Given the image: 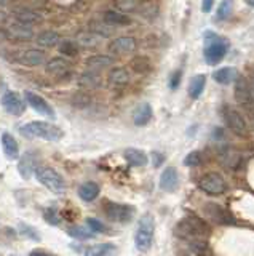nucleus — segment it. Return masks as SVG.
Instances as JSON below:
<instances>
[{
    "label": "nucleus",
    "instance_id": "nucleus-20",
    "mask_svg": "<svg viewBox=\"0 0 254 256\" xmlns=\"http://www.w3.org/2000/svg\"><path fill=\"white\" fill-rule=\"evenodd\" d=\"M0 142H2V150L6 158H10V160L19 158V144L10 133H6V132L2 133V136H0Z\"/></svg>",
    "mask_w": 254,
    "mask_h": 256
},
{
    "label": "nucleus",
    "instance_id": "nucleus-29",
    "mask_svg": "<svg viewBox=\"0 0 254 256\" xmlns=\"http://www.w3.org/2000/svg\"><path fill=\"white\" fill-rule=\"evenodd\" d=\"M238 77L240 76H238V70L235 68H222L213 74V78L221 85H230L232 82H237Z\"/></svg>",
    "mask_w": 254,
    "mask_h": 256
},
{
    "label": "nucleus",
    "instance_id": "nucleus-5",
    "mask_svg": "<svg viewBox=\"0 0 254 256\" xmlns=\"http://www.w3.org/2000/svg\"><path fill=\"white\" fill-rule=\"evenodd\" d=\"M35 178L42 186L54 192V194H62V192L66 190L64 178H62V176L51 166H38L35 172Z\"/></svg>",
    "mask_w": 254,
    "mask_h": 256
},
{
    "label": "nucleus",
    "instance_id": "nucleus-31",
    "mask_svg": "<svg viewBox=\"0 0 254 256\" xmlns=\"http://www.w3.org/2000/svg\"><path fill=\"white\" fill-rule=\"evenodd\" d=\"M205 86H206V76L205 74H198V76H195L192 80H190L189 94L192 96L194 100H198L202 96Z\"/></svg>",
    "mask_w": 254,
    "mask_h": 256
},
{
    "label": "nucleus",
    "instance_id": "nucleus-33",
    "mask_svg": "<svg viewBox=\"0 0 254 256\" xmlns=\"http://www.w3.org/2000/svg\"><path fill=\"white\" fill-rule=\"evenodd\" d=\"M91 32L94 34H98L101 38H106V37H110L114 34V28H110L109 24H106L104 21H91L90 22V28H88Z\"/></svg>",
    "mask_w": 254,
    "mask_h": 256
},
{
    "label": "nucleus",
    "instance_id": "nucleus-34",
    "mask_svg": "<svg viewBox=\"0 0 254 256\" xmlns=\"http://www.w3.org/2000/svg\"><path fill=\"white\" fill-rule=\"evenodd\" d=\"M115 246L112 244H98L91 245L85 250V256H106L109 252H114Z\"/></svg>",
    "mask_w": 254,
    "mask_h": 256
},
{
    "label": "nucleus",
    "instance_id": "nucleus-12",
    "mask_svg": "<svg viewBox=\"0 0 254 256\" xmlns=\"http://www.w3.org/2000/svg\"><path fill=\"white\" fill-rule=\"evenodd\" d=\"M16 62L22 64V66H40L46 61V53L43 50H37V48H29V50H22L19 53L14 54Z\"/></svg>",
    "mask_w": 254,
    "mask_h": 256
},
{
    "label": "nucleus",
    "instance_id": "nucleus-15",
    "mask_svg": "<svg viewBox=\"0 0 254 256\" xmlns=\"http://www.w3.org/2000/svg\"><path fill=\"white\" fill-rule=\"evenodd\" d=\"M102 21L109 24L110 28H125L131 24L130 16L122 13L120 10H117V8H109V10H106L104 14H102Z\"/></svg>",
    "mask_w": 254,
    "mask_h": 256
},
{
    "label": "nucleus",
    "instance_id": "nucleus-47",
    "mask_svg": "<svg viewBox=\"0 0 254 256\" xmlns=\"http://www.w3.org/2000/svg\"><path fill=\"white\" fill-rule=\"evenodd\" d=\"M213 5H214V2H211V0H208V2H203V4H202V10H203L205 13H210V12H211V8H213Z\"/></svg>",
    "mask_w": 254,
    "mask_h": 256
},
{
    "label": "nucleus",
    "instance_id": "nucleus-25",
    "mask_svg": "<svg viewBox=\"0 0 254 256\" xmlns=\"http://www.w3.org/2000/svg\"><path fill=\"white\" fill-rule=\"evenodd\" d=\"M179 184V174L174 166L165 168L160 176V188L163 190H174Z\"/></svg>",
    "mask_w": 254,
    "mask_h": 256
},
{
    "label": "nucleus",
    "instance_id": "nucleus-32",
    "mask_svg": "<svg viewBox=\"0 0 254 256\" xmlns=\"http://www.w3.org/2000/svg\"><path fill=\"white\" fill-rule=\"evenodd\" d=\"M130 66H131L133 72H136L139 76H144L150 70V61L146 58V56H136V58L131 60Z\"/></svg>",
    "mask_w": 254,
    "mask_h": 256
},
{
    "label": "nucleus",
    "instance_id": "nucleus-30",
    "mask_svg": "<svg viewBox=\"0 0 254 256\" xmlns=\"http://www.w3.org/2000/svg\"><path fill=\"white\" fill-rule=\"evenodd\" d=\"M123 157H125V160H126V162H128L131 166H144V165H147V162H149V158H147V156L144 154V152L139 150V149H134V148L126 149V150H125V154H123Z\"/></svg>",
    "mask_w": 254,
    "mask_h": 256
},
{
    "label": "nucleus",
    "instance_id": "nucleus-41",
    "mask_svg": "<svg viewBox=\"0 0 254 256\" xmlns=\"http://www.w3.org/2000/svg\"><path fill=\"white\" fill-rule=\"evenodd\" d=\"M232 8H234V5H232V2H229V0H224V2H221V4H219V10H218V16H216V18H218L219 21L227 20L229 16H230V13H232Z\"/></svg>",
    "mask_w": 254,
    "mask_h": 256
},
{
    "label": "nucleus",
    "instance_id": "nucleus-19",
    "mask_svg": "<svg viewBox=\"0 0 254 256\" xmlns=\"http://www.w3.org/2000/svg\"><path fill=\"white\" fill-rule=\"evenodd\" d=\"M5 34H6V37L14 38V40H30L34 37V30L30 26H26V24L14 22L6 28Z\"/></svg>",
    "mask_w": 254,
    "mask_h": 256
},
{
    "label": "nucleus",
    "instance_id": "nucleus-23",
    "mask_svg": "<svg viewBox=\"0 0 254 256\" xmlns=\"http://www.w3.org/2000/svg\"><path fill=\"white\" fill-rule=\"evenodd\" d=\"M205 213L210 216V218H213L216 222H221V224H227V222H232L234 218H232V214H230L226 208H222L219 206L218 204H208L205 208Z\"/></svg>",
    "mask_w": 254,
    "mask_h": 256
},
{
    "label": "nucleus",
    "instance_id": "nucleus-44",
    "mask_svg": "<svg viewBox=\"0 0 254 256\" xmlns=\"http://www.w3.org/2000/svg\"><path fill=\"white\" fill-rule=\"evenodd\" d=\"M72 102H74V106H77V108H86V106H90L91 98L88 94H85V93H78V94L74 96Z\"/></svg>",
    "mask_w": 254,
    "mask_h": 256
},
{
    "label": "nucleus",
    "instance_id": "nucleus-8",
    "mask_svg": "<svg viewBox=\"0 0 254 256\" xmlns=\"http://www.w3.org/2000/svg\"><path fill=\"white\" fill-rule=\"evenodd\" d=\"M234 96L235 101L238 104H242L246 109H253L254 108V93L251 90L250 80H246L245 77H238L235 82L234 88Z\"/></svg>",
    "mask_w": 254,
    "mask_h": 256
},
{
    "label": "nucleus",
    "instance_id": "nucleus-43",
    "mask_svg": "<svg viewBox=\"0 0 254 256\" xmlns=\"http://www.w3.org/2000/svg\"><path fill=\"white\" fill-rule=\"evenodd\" d=\"M206 248H208V244H205L203 240H194V242H190V250L197 253L198 256H205Z\"/></svg>",
    "mask_w": 254,
    "mask_h": 256
},
{
    "label": "nucleus",
    "instance_id": "nucleus-40",
    "mask_svg": "<svg viewBox=\"0 0 254 256\" xmlns=\"http://www.w3.org/2000/svg\"><path fill=\"white\" fill-rule=\"evenodd\" d=\"M43 218H45V221L48 222V224H51V226H58V224L61 222V216H59V213L56 212V208H46V210L43 212Z\"/></svg>",
    "mask_w": 254,
    "mask_h": 256
},
{
    "label": "nucleus",
    "instance_id": "nucleus-4",
    "mask_svg": "<svg viewBox=\"0 0 254 256\" xmlns=\"http://www.w3.org/2000/svg\"><path fill=\"white\" fill-rule=\"evenodd\" d=\"M205 40L208 42V45L205 46V52H203L205 61L211 64V66H214V64H218L219 61L224 60V56L227 54V50H229V44L224 38L214 36L213 32L205 34Z\"/></svg>",
    "mask_w": 254,
    "mask_h": 256
},
{
    "label": "nucleus",
    "instance_id": "nucleus-2",
    "mask_svg": "<svg viewBox=\"0 0 254 256\" xmlns=\"http://www.w3.org/2000/svg\"><path fill=\"white\" fill-rule=\"evenodd\" d=\"M208 234L210 226L198 216L189 214L176 224V236L189 240V242H194V240H198L200 237H206Z\"/></svg>",
    "mask_w": 254,
    "mask_h": 256
},
{
    "label": "nucleus",
    "instance_id": "nucleus-16",
    "mask_svg": "<svg viewBox=\"0 0 254 256\" xmlns=\"http://www.w3.org/2000/svg\"><path fill=\"white\" fill-rule=\"evenodd\" d=\"M11 14H13V18L16 20V22L26 24V26H30V28H32V24L42 21V14L35 10H30V8H14Z\"/></svg>",
    "mask_w": 254,
    "mask_h": 256
},
{
    "label": "nucleus",
    "instance_id": "nucleus-38",
    "mask_svg": "<svg viewBox=\"0 0 254 256\" xmlns=\"http://www.w3.org/2000/svg\"><path fill=\"white\" fill-rule=\"evenodd\" d=\"M139 5L141 4L139 2H134V0H118V2H115V8H117V10H120L125 14L128 13V12H134Z\"/></svg>",
    "mask_w": 254,
    "mask_h": 256
},
{
    "label": "nucleus",
    "instance_id": "nucleus-35",
    "mask_svg": "<svg viewBox=\"0 0 254 256\" xmlns=\"http://www.w3.org/2000/svg\"><path fill=\"white\" fill-rule=\"evenodd\" d=\"M67 234L74 238H78V240H88V238H93L94 236H96L88 228H83V226H70L67 229Z\"/></svg>",
    "mask_w": 254,
    "mask_h": 256
},
{
    "label": "nucleus",
    "instance_id": "nucleus-18",
    "mask_svg": "<svg viewBox=\"0 0 254 256\" xmlns=\"http://www.w3.org/2000/svg\"><path fill=\"white\" fill-rule=\"evenodd\" d=\"M130 70L122 66H115L109 70V76H107V82L110 86H125L130 84Z\"/></svg>",
    "mask_w": 254,
    "mask_h": 256
},
{
    "label": "nucleus",
    "instance_id": "nucleus-42",
    "mask_svg": "<svg viewBox=\"0 0 254 256\" xmlns=\"http://www.w3.org/2000/svg\"><path fill=\"white\" fill-rule=\"evenodd\" d=\"M86 224H88V229L91 232H94V234H99V232H106V226L99 220H96V218H88V220H86Z\"/></svg>",
    "mask_w": 254,
    "mask_h": 256
},
{
    "label": "nucleus",
    "instance_id": "nucleus-11",
    "mask_svg": "<svg viewBox=\"0 0 254 256\" xmlns=\"http://www.w3.org/2000/svg\"><path fill=\"white\" fill-rule=\"evenodd\" d=\"M0 102H2V108L11 116H21L26 110V101H22L21 94H18L16 92L3 93L2 98H0Z\"/></svg>",
    "mask_w": 254,
    "mask_h": 256
},
{
    "label": "nucleus",
    "instance_id": "nucleus-26",
    "mask_svg": "<svg viewBox=\"0 0 254 256\" xmlns=\"http://www.w3.org/2000/svg\"><path fill=\"white\" fill-rule=\"evenodd\" d=\"M78 197H80L83 202H93V200H96L99 192H101V188L98 186V182L94 181H86L83 182L80 188H78Z\"/></svg>",
    "mask_w": 254,
    "mask_h": 256
},
{
    "label": "nucleus",
    "instance_id": "nucleus-10",
    "mask_svg": "<svg viewBox=\"0 0 254 256\" xmlns=\"http://www.w3.org/2000/svg\"><path fill=\"white\" fill-rule=\"evenodd\" d=\"M224 120L229 130L235 133L237 136H246L248 134V124H246L245 117L235 109H224Z\"/></svg>",
    "mask_w": 254,
    "mask_h": 256
},
{
    "label": "nucleus",
    "instance_id": "nucleus-46",
    "mask_svg": "<svg viewBox=\"0 0 254 256\" xmlns=\"http://www.w3.org/2000/svg\"><path fill=\"white\" fill-rule=\"evenodd\" d=\"M152 160H154V166H160L163 162V156L158 154V152H154L152 154Z\"/></svg>",
    "mask_w": 254,
    "mask_h": 256
},
{
    "label": "nucleus",
    "instance_id": "nucleus-13",
    "mask_svg": "<svg viewBox=\"0 0 254 256\" xmlns=\"http://www.w3.org/2000/svg\"><path fill=\"white\" fill-rule=\"evenodd\" d=\"M109 52L114 54H126L131 53L138 48L136 38L131 36H122V37H115L112 42L109 44Z\"/></svg>",
    "mask_w": 254,
    "mask_h": 256
},
{
    "label": "nucleus",
    "instance_id": "nucleus-37",
    "mask_svg": "<svg viewBox=\"0 0 254 256\" xmlns=\"http://www.w3.org/2000/svg\"><path fill=\"white\" fill-rule=\"evenodd\" d=\"M203 162V157H202V152L200 150H192L189 152L184 158V165L186 166H200Z\"/></svg>",
    "mask_w": 254,
    "mask_h": 256
},
{
    "label": "nucleus",
    "instance_id": "nucleus-17",
    "mask_svg": "<svg viewBox=\"0 0 254 256\" xmlns=\"http://www.w3.org/2000/svg\"><path fill=\"white\" fill-rule=\"evenodd\" d=\"M101 37L98 34H94V32H91L90 29L86 30H80L77 32L75 37H74V42L77 44L78 48H96L99 44H101Z\"/></svg>",
    "mask_w": 254,
    "mask_h": 256
},
{
    "label": "nucleus",
    "instance_id": "nucleus-21",
    "mask_svg": "<svg viewBox=\"0 0 254 256\" xmlns=\"http://www.w3.org/2000/svg\"><path fill=\"white\" fill-rule=\"evenodd\" d=\"M77 84L80 88H83V90H96V88L101 86L102 78H101V76L98 74V72L85 70V72H82L80 76H78Z\"/></svg>",
    "mask_w": 254,
    "mask_h": 256
},
{
    "label": "nucleus",
    "instance_id": "nucleus-3",
    "mask_svg": "<svg viewBox=\"0 0 254 256\" xmlns=\"http://www.w3.org/2000/svg\"><path fill=\"white\" fill-rule=\"evenodd\" d=\"M154 230H155V221L152 214L146 213L138 222L136 234H134V245L139 252H149L154 242Z\"/></svg>",
    "mask_w": 254,
    "mask_h": 256
},
{
    "label": "nucleus",
    "instance_id": "nucleus-28",
    "mask_svg": "<svg viewBox=\"0 0 254 256\" xmlns=\"http://www.w3.org/2000/svg\"><path fill=\"white\" fill-rule=\"evenodd\" d=\"M152 108H150L149 102H142L139 104V106L136 108V110H134L133 114V122L134 125L138 126H142V125H147L150 122V118H152Z\"/></svg>",
    "mask_w": 254,
    "mask_h": 256
},
{
    "label": "nucleus",
    "instance_id": "nucleus-36",
    "mask_svg": "<svg viewBox=\"0 0 254 256\" xmlns=\"http://www.w3.org/2000/svg\"><path fill=\"white\" fill-rule=\"evenodd\" d=\"M59 53L64 54V56H69V58H72V56H77L78 46L74 40H64V42L59 44Z\"/></svg>",
    "mask_w": 254,
    "mask_h": 256
},
{
    "label": "nucleus",
    "instance_id": "nucleus-52",
    "mask_svg": "<svg viewBox=\"0 0 254 256\" xmlns=\"http://www.w3.org/2000/svg\"><path fill=\"white\" fill-rule=\"evenodd\" d=\"M10 256H14V254H10Z\"/></svg>",
    "mask_w": 254,
    "mask_h": 256
},
{
    "label": "nucleus",
    "instance_id": "nucleus-27",
    "mask_svg": "<svg viewBox=\"0 0 254 256\" xmlns=\"http://www.w3.org/2000/svg\"><path fill=\"white\" fill-rule=\"evenodd\" d=\"M35 42L42 48H53L61 44V36L56 30H43L35 36Z\"/></svg>",
    "mask_w": 254,
    "mask_h": 256
},
{
    "label": "nucleus",
    "instance_id": "nucleus-6",
    "mask_svg": "<svg viewBox=\"0 0 254 256\" xmlns=\"http://www.w3.org/2000/svg\"><path fill=\"white\" fill-rule=\"evenodd\" d=\"M198 188L208 196H221L227 190V182L219 173H206L198 181Z\"/></svg>",
    "mask_w": 254,
    "mask_h": 256
},
{
    "label": "nucleus",
    "instance_id": "nucleus-24",
    "mask_svg": "<svg viewBox=\"0 0 254 256\" xmlns=\"http://www.w3.org/2000/svg\"><path fill=\"white\" fill-rule=\"evenodd\" d=\"M86 66H88L90 70H101V69H107L110 66H114L115 58L110 54H93L86 58Z\"/></svg>",
    "mask_w": 254,
    "mask_h": 256
},
{
    "label": "nucleus",
    "instance_id": "nucleus-50",
    "mask_svg": "<svg viewBox=\"0 0 254 256\" xmlns=\"http://www.w3.org/2000/svg\"><path fill=\"white\" fill-rule=\"evenodd\" d=\"M8 5V2H0V8H3V6H6Z\"/></svg>",
    "mask_w": 254,
    "mask_h": 256
},
{
    "label": "nucleus",
    "instance_id": "nucleus-39",
    "mask_svg": "<svg viewBox=\"0 0 254 256\" xmlns=\"http://www.w3.org/2000/svg\"><path fill=\"white\" fill-rule=\"evenodd\" d=\"M19 232L21 236H24L30 240H35V242H40V234L37 232V229H34L32 226H29V224H21L19 226Z\"/></svg>",
    "mask_w": 254,
    "mask_h": 256
},
{
    "label": "nucleus",
    "instance_id": "nucleus-7",
    "mask_svg": "<svg viewBox=\"0 0 254 256\" xmlns=\"http://www.w3.org/2000/svg\"><path fill=\"white\" fill-rule=\"evenodd\" d=\"M104 214L114 222H130L134 216V208L125 204L107 202L104 205Z\"/></svg>",
    "mask_w": 254,
    "mask_h": 256
},
{
    "label": "nucleus",
    "instance_id": "nucleus-48",
    "mask_svg": "<svg viewBox=\"0 0 254 256\" xmlns=\"http://www.w3.org/2000/svg\"><path fill=\"white\" fill-rule=\"evenodd\" d=\"M29 256H51V254H48L46 252H42V250H32Z\"/></svg>",
    "mask_w": 254,
    "mask_h": 256
},
{
    "label": "nucleus",
    "instance_id": "nucleus-45",
    "mask_svg": "<svg viewBox=\"0 0 254 256\" xmlns=\"http://www.w3.org/2000/svg\"><path fill=\"white\" fill-rule=\"evenodd\" d=\"M181 78H182V72L181 70H174L168 78V86L171 90H178V86L181 85Z\"/></svg>",
    "mask_w": 254,
    "mask_h": 256
},
{
    "label": "nucleus",
    "instance_id": "nucleus-22",
    "mask_svg": "<svg viewBox=\"0 0 254 256\" xmlns=\"http://www.w3.org/2000/svg\"><path fill=\"white\" fill-rule=\"evenodd\" d=\"M45 70H46V74H51V76H64L70 70V62L66 58H62V56H56V58H51L50 61H46Z\"/></svg>",
    "mask_w": 254,
    "mask_h": 256
},
{
    "label": "nucleus",
    "instance_id": "nucleus-1",
    "mask_svg": "<svg viewBox=\"0 0 254 256\" xmlns=\"http://www.w3.org/2000/svg\"><path fill=\"white\" fill-rule=\"evenodd\" d=\"M19 133L26 138H37L43 141H59L64 136V132L59 126L45 122V120H34V122L22 125Z\"/></svg>",
    "mask_w": 254,
    "mask_h": 256
},
{
    "label": "nucleus",
    "instance_id": "nucleus-51",
    "mask_svg": "<svg viewBox=\"0 0 254 256\" xmlns=\"http://www.w3.org/2000/svg\"><path fill=\"white\" fill-rule=\"evenodd\" d=\"M248 5H250V6H254V2H248Z\"/></svg>",
    "mask_w": 254,
    "mask_h": 256
},
{
    "label": "nucleus",
    "instance_id": "nucleus-14",
    "mask_svg": "<svg viewBox=\"0 0 254 256\" xmlns=\"http://www.w3.org/2000/svg\"><path fill=\"white\" fill-rule=\"evenodd\" d=\"M37 154L34 150H27V152H24V156H22L21 158H19V164H18V172H19V174L22 176V178H30L32 176V173L35 174V172H37Z\"/></svg>",
    "mask_w": 254,
    "mask_h": 256
},
{
    "label": "nucleus",
    "instance_id": "nucleus-49",
    "mask_svg": "<svg viewBox=\"0 0 254 256\" xmlns=\"http://www.w3.org/2000/svg\"><path fill=\"white\" fill-rule=\"evenodd\" d=\"M250 85H251V90H253V93H254V72L251 74V78H250Z\"/></svg>",
    "mask_w": 254,
    "mask_h": 256
},
{
    "label": "nucleus",
    "instance_id": "nucleus-9",
    "mask_svg": "<svg viewBox=\"0 0 254 256\" xmlns=\"http://www.w3.org/2000/svg\"><path fill=\"white\" fill-rule=\"evenodd\" d=\"M24 100H26V102L29 104V106L37 112V114L45 116V117H50V118H54V117H56L53 106L43 98V96L37 94V93L30 92V90H26V92H24Z\"/></svg>",
    "mask_w": 254,
    "mask_h": 256
}]
</instances>
